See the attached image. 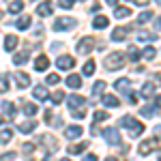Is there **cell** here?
Masks as SVG:
<instances>
[{"label": "cell", "mask_w": 161, "mask_h": 161, "mask_svg": "<svg viewBox=\"0 0 161 161\" xmlns=\"http://www.w3.org/2000/svg\"><path fill=\"white\" fill-rule=\"evenodd\" d=\"M60 161H69V159H60Z\"/></svg>", "instance_id": "obj_56"}, {"label": "cell", "mask_w": 161, "mask_h": 161, "mask_svg": "<svg viewBox=\"0 0 161 161\" xmlns=\"http://www.w3.org/2000/svg\"><path fill=\"white\" fill-rule=\"evenodd\" d=\"M13 77H15V84H17L19 88H28L30 86V75L24 73V71H15Z\"/></svg>", "instance_id": "obj_6"}, {"label": "cell", "mask_w": 161, "mask_h": 161, "mask_svg": "<svg viewBox=\"0 0 161 161\" xmlns=\"http://www.w3.org/2000/svg\"><path fill=\"white\" fill-rule=\"evenodd\" d=\"M105 86H108V84H105V82H103V80H99V82H97V84H95V86H92V97H99L101 92H103V90H105Z\"/></svg>", "instance_id": "obj_23"}, {"label": "cell", "mask_w": 161, "mask_h": 161, "mask_svg": "<svg viewBox=\"0 0 161 161\" xmlns=\"http://www.w3.org/2000/svg\"><path fill=\"white\" fill-rule=\"evenodd\" d=\"M155 131H157V137H161V125H157V127H155Z\"/></svg>", "instance_id": "obj_48"}, {"label": "cell", "mask_w": 161, "mask_h": 161, "mask_svg": "<svg viewBox=\"0 0 161 161\" xmlns=\"http://www.w3.org/2000/svg\"><path fill=\"white\" fill-rule=\"evenodd\" d=\"M155 54H157L155 47H146V50H144V58H146V60H153V58H155Z\"/></svg>", "instance_id": "obj_38"}, {"label": "cell", "mask_w": 161, "mask_h": 161, "mask_svg": "<svg viewBox=\"0 0 161 161\" xmlns=\"http://www.w3.org/2000/svg\"><path fill=\"white\" fill-rule=\"evenodd\" d=\"M103 105H108V108H118L120 101L116 99L114 95H105V97H103Z\"/></svg>", "instance_id": "obj_18"}, {"label": "cell", "mask_w": 161, "mask_h": 161, "mask_svg": "<svg viewBox=\"0 0 161 161\" xmlns=\"http://www.w3.org/2000/svg\"><path fill=\"white\" fill-rule=\"evenodd\" d=\"M71 116H73V118H84V116H86V110H84V108H80V110H73V114H71Z\"/></svg>", "instance_id": "obj_40"}, {"label": "cell", "mask_w": 161, "mask_h": 161, "mask_svg": "<svg viewBox=\"0 0 161 161\" xmlns=\"http://www.w3.org/2000/svg\"><path fill=\"white\" fill-rule=\"evenodd\" d=\"M2 123H4V116H0V125H2Z\"/></svg>", "instance_id": "obj_53"}, {"label": "cell", "mask_w": 161, "mask_h": 161, "mask_svg": "<svg viewBox=\"0 0 161 161\" xmlns=\"http://www.w3.org/2000/svg\"><path fill=\"white\" fill-rule=\"evenodd\" d=\"M58 4L62 9H69V7H73V0H58Z\"/></svg>", "instance_id": "obj_43"}, {"label": "cell", "mask_w": 161, "mask_h": 161, "mask_svg": "<svg viewBox=\"0 0 161 161\" xmlns=\"http://www.w3.org/2000/svg\"><path fill=\"white\" fill-rule=\"evenodd\" d=\"M9 90V80L7 75H0V92H7Z\"/></svg>", "instance_id": "obj_35"}, {"label": "cell", "mask_w": 161, "mask_h": 161, "mask_svg": "<svg viewBox=\"0 0 161 161\" xmlns=\"http://www.w3.org/2000/svg\"><path fill=\"white\" fill-rule=\"evenodd\" d=\"M47 67H50L47 56H37V60H35V69H37V71H47Z\"/></svg>", "instance_id": "obj_11"}, {"label": "cell", "mask_w": 161, "mask_h": 161, "mask_svg": "<svg viewBox=\"0 0 161 161\" xmlns=\"http://www.w3.org/2000/svg\"><path fill=\"white\" fill-rule=\"evenodd\" d=\"M64 97H67V95H64L62 90H56V92L52 95V103H56V105H58V103H62V101H64Z\"/></svg>", "instance_id": "obj_29"}, {"label": "cell", "mask_w": 161, "mask_h": 161, "mask_svg": "<svg viewBox=\"0 0 161 161\" xmlns=\"http://www.w3.org/2000/svg\"><path fill=\"white\" fill-rule=\"evenodd\" d=\"M84 161H99V159H97V155H86Z\"/></svg>", "instance_id": "obj_46"}, {"label": "cell", "mask_w": 161, "mask_h": 161, "mask_svg": "<svg viewBox=\"0 0 161 161\" xmlns=\"http://www.w3.org/2000/svg\"><path fill=\"white\" fill-rule=\"evenodd\" d=\"M159 161H161V159H159Z\"/></svg>", "instance_id": "obj_57"}, {"label": "cell", "mask_w": 161, "mask_h": 161, "mask_svg": "<svg viewBox=\"0 0 161 161\" xmlns=\"http://www.w3.org/2000/svg\"><path fill=\"white\" fill-rule=\"evenodd\" d=\"M155 105H157V108H161V95H157V99H155Z\"/></svg>", "instance_id": "obj_47"}, {"label": "cell", "mask_w": 161, "mask_h": 161, "mask_svg": "<svg viewBox=\"0 0 161 161\" xmlns=\"http://www.w3.org/2000/svg\"><path fill=\"white\" fill-rule=\"evenodd\" d=\"M157 28H159V30H161V17H159V19H157Z\"/></svg>", "instance_id": "obj_51"}, {"label": "cell", "mask_w": 161, "mask_h": 161, "mask_svg": "<svg viewBox=\"0 0 161 161\" xmlns=\"http://www.w3.org/2000/svg\"><path fill=\"white\" fill-rule=\"evenodd\" d=\"M120 125H123L125 129H129V133L136 137V136H140L142 131H144V125L140 123V120H136L133 116H125V118H120Z\"/></svg>", "instance_id": "obj_1"}, {"label": "cell", "mask_w": 161, "mask_h": 161, "mask_svg": "<svg viewBox=\"0 0 161 161\" xmlns=\"http://www.w3.org/2000/svg\"><path fill=\"white\" fill-rule=\"evenodd\" d=\"M114 86H116V90H129V86H131V82H129V80H127V77H120V80H116V84H114Z\"/></svg>", "instance_id": "obj_22"}, {"label": "cell", "mask_w": 161, "mask_h": 161, "mask_svg": "<svg viewBox=\"0 0 161 161\" xmlns=\"http://www.w3.org/2000/svg\"><path fill=\"white\" fill-rule=\"evenodd\" d=\"M155 112H157V105H146V108L142 110V114H144V116H155Z\"/></svg>", "instance_id": "obj_37"}, {"label": "cell", "mask_w": 161, "mask_h": 161, "mask_svg": "<svg viewBox=\"0 0 161 161\" xmlns=\"http://www.w3.org/2000/svg\"><path fill=\"white\" fill-rule=\"evenodd\" d=\"M24 112L28 116H35V114H37V105H35V103H24Z\"/></svg>", "instance_id": "obj_34"}, {"label": "cell", "mask_w": 161, "mask_h": 161, "mask_svg": "<svg viewBox=\"0 0 161 161\" xmlns=\"http://www.w3.org/2000/svg\"><path fill=\"white\" fill-rule=\"evenodd\" d=\"M13 159H15V153H7V155L0 157V161H13Z\"/></svg>", "instance_id": "obj_44"}, {"label": "cell", "mask_w": 161, "mask_h": 161, "mask_svg": "<svg viewBox=\"0 0 161 161\" xmlns=\"http://www.w3.org/2000/svg\"><path fill=\"white\" fill-rule=\"evenodd\" d=\"M129 58H131V60H137V58H140V50H137V47H131V50H129Z\"/></svg>", "instance_id": "obj_41"}, {"label": "cell", "mask_w": 161, "mask_h": 161, "mask_svg": "<svg viewBox=\"0 0 161 161\" xmlns=\"http://www.w3.org/2000/svg\"><path fill=\"white\" fill-rule=\"evenodd\" d=\"M157 4H161V0H157Z\"/></svg>", "instance_id": "obj_55"}, {"label": "cell", "mask_w": 161, "mask_h": 161, "mask_svg": "<svg viewBox=\"0 0 161 161\" xmlns=\"http://www.w3.org/2000/svg\"><path fill=\"white\" fill-rule=\"evenodd\" d=\"M82 131H84V129H82L80 125H71V127H67L64 136L69 137V140H73V137H80V136H82Z\"/></svg>", "instance_id": "obj_9"}, {"label": "cell", "mask_w": 161, "mask_h": 161, "mask_svg": "<svg viewBox=\"0 0 161 161\" xmlns=\"http://www.w3.org/2000/svg\"><path fill=\"white\" fill-rule=\"evenodd\" d=\"M28 26H30V17H28V15H24V17L17 19V28H19V30H26Z\"/></svg>", "instance_id": "obj_30"}, {"label": "cell", "mask_w": 161, "mask_h": 161, "mask_svg": "<svg viewBox=\"0 0 161 161\" xmlns=\"http://www.w3.org/2000/svg\"><path fill=\"white\" fill-rule=\"evenodd\" d=\"M153 92H155V84H153V82H148V84L142 86V97H150Z\"/></svg>", "instance_id": "obj_27"}, {"label": "cell", "mask_w": 161, "mask_h": 161, "mask_svg": "<svg viewBox=\"0 0 161 161\" xmlns=\"http://www.w3.org/2000/svg\"><path fill=\"white\" fill-rule=\"evenodd\" d=\"M11 137H13V131H11V129H2V131H0V144L11 142Z\"/></svg>", "instance_id": "obj_24"}, {"label": "cell", "mask_w": 161, "mask_h": 161, "mask_svg": "<svg viewBox=\"0 0 161 161\" xmlns=\"http://www.w3.org/2000/svg\"><path fill=\"white\" fill-rule=\"evenodd\" d=\"M105 2H108V4H116L118 0H105Z\"/></svg>", "instance_id": "obj_50"}, {"label": "cell", "mask_w": 161, "mask_h": 161, "mask_svg": "<svg viewBox=\"0 0 161 161\" xmlns=\"http://www.w3.org/2000/svg\"><path fill=\"white\" fill-rule=\"evenodd\" d=\"M137 39H140V41H153V39H155V35H150V32H140V35H137Z\"/></svg>", "instance_id": "obj_39"}, {"label": "cell", "mask_w": 161, "mask_h": 161, "mask_svg": "<svg viewBox=\"0 0 161 161\" xmlns=\"http://www.w3.org/2000/svg\"><path fill=\"white\" fill-rule=\"evenodd\" d=\"M92 47H95V41H92V37H84L80 43H77V54H88Z\"/></svg>", "instance_id": "obj_5"}, {"label": "cell", "mask_w": 161, "mask_h": 161, "mask_svg": "<svg viewBox=\"0 0 161 161\" xmlns=\"http://www.w3.org/2000/svg\"><path fill=\"white\" fill-rule=\"evenodd\" d=\"M32 97H35L37 101H45L47 97H50V95H47V88L41 86V84H39V86H35V90H32Z\"/></svg>", "instance_id": "obj_8"}, {"label": "cell", "mask_w": 161, "mask_h": 161, "mask_svg": "<svg viewBox=\"0 0 161 161\" xmlns=\"http://www.w3.org/2000/svg\"><path fill=\"white\" fill-rule=\"evenodd\" d=\"M108 24H110V19H108V17H103V15H99V17H95V19H92V28H105Z\"/></svg>", "instance_id": "obj_21"}, {"label": "cell", "mask_w": 161, "mask_h": 161, "mask_svg": "<svg viewBox=\"0 0 161 161\" xmlns=\"http://www.w3.org/2000/svg\"><path fill=\"white\" fill-rule=\"evenodd\" d=\"M24 9V2L22 0H13L11 4H9V13H19Z\"/></svg>", "instance_id": "obj_25"}, {"label": "cell", "mask_w": 161, "mask_h": 161, "mask_svg": "<svg viewBox=\"0 0 161 161\" xmlns=\"http://www.w3.org/2000/svg\"><path fill=\"white\" fill-rule=\"evenodd\" d=\"M35 127H37V120H24V123H19V131L22 133H30Z\"/></svg>", "instance_id": "obj_17"}, {"label": "cell", "mask_w": 161, "mask_h": 161, "mask_svg": "<svg viewBox=\"0 0 161 161\" xmlns=\"http://www.w3.org/2000/svg\"><path fill=\"white\" fill-rule=\"evenodd\" d=\"M127 35H129V28H123V26H118V28L112 32V41H123V39H127Z\"/></svg>", "instance_id": "obj_10"}, {"label": "cell", "mask_w": 161, "mask_h": 161, "mask_svg": "<svg viewBox=\"0 0 161 161\" xmlns=\"http://www.w3.org/2000/svg\"><path fill=\"white\" fill-rule=\"evenodd\" d=\"M67 84H69L71 88H75V90H77V88H82V77H80L77 73H71L69 77H67Z\"/></svg>", "instance_id": "obj_15"}, {"label": "cell", "mask_w": 161, "mask_h": 161, "mask_svg": "<svg viewBox=\"0 0 161 161\" xmlns=\"http://www.w3.org/2000/svg\"><path fill=\"white\" fill-rule=\"evenodd\" d=\"M155 146H157V140H146V142L140 144V153H142V155H148Z\"/></svg>", "instance_id": "obj_14"}, {"label": "cell", "mask_w": 161, "mask_h": 161, "mask_svg": "<svg viewBox=\"0 0 161 161\" xmlns=\"http://www.w3.org/2000/svg\"><path fill=\"white\" fill-rule=\"evenodd\" d=\"M114 15H116L118 19H123V17H129V15H131V9H129V7H116Z\"/></svg>", "instance_id": "obj_20"}, {"label": "cell", "mask_w": 161, "mask_h": 161, "mask_svg": "<svg viewBox=\"0 0 161 161\" xmlns=\"http://www.w3.org/2000/svg\"><path fill=\"white\" fill-rule=\"evenodd\" d=\"M105 161H118V159H116V157H108Z\"/></svg>", "instance_id": "obj_52"}, {"label": "cell", "mask_w": 161, "mask_h": 161, "mask_svg": "<svg viewBox=\"0 0 161 161\" xmlns=\"http://www.w3.org/2000/svg\"><path fill=\"white\" fill-rule=\"evenodd\" d=\"M45 82H47L50 86H54V84H58V82H60V75H58V73H50L47 77H45Z\"/></svg>", "instance_id": "obj_33"}, {"label": "cell", "mask_w": 161, "mask_h": 161, "mask_svg": "<svg viewBox=\"0 0 161 161\" xmlns=\"http://www.w3.org/2000/svg\"><path fill=\"white\" fill-rule=\"evenodd\" d=\"M150 17H153V13H150V11H144V13H140L137 22H140V24H146V22H148Z\"/></svg>", "instance_id": "obj_36"}, {"label": "cell", "mask_w": 161, "mask_h": 161, "mask_svg": "<svg viewBox=\"0 0 161 161\" xmlns=\"http://www.w3.org/2000/svg\"><path fill=\"white\" fill-rule=\"evenodd\" d=\"M26 60H28V52H17V54L13 56V64H17V67L24 64Z\"/></svg>", "instance_id": "obj_19"}, {"label": "cell", "mask_w": 161, "mask_h": 161, "mask_svg": "<svg viewBox=\"0 0 161 161\" xmlns=\"http://www.w3.org/2000/svg\"><path fill=\"white\" fill-rule=\"evenodd\" d=\"M84 148H86V144H84V142H82V144H71V146H69V153H71V155H80V153H84Z\"/></svg>", "instance_id": "obj_26"}, {"label": "cell", "mask_w": 161, "mask_h": 161, "mask_svg": "<svg viewBox=\"0 0 161 161\" xmlns=\"http://www.w3.org/2000/svg\"><path fill=\"white\" fill-rule=\"evenodd\" d=\"M54 28L56 30H71V28H75V19L73 17H58L54 22Z\"/></svg>", "instance_id": "obj_3"}, {"label": "cell", "mask_w": 161, "mask_h": 161, "mask_svg": "<svg viewBox=\"0 0 161 161\" xmlns=\"http://www.w3.org/2000/svg\"><path fill=\"white\" fill-rule=\"evenodd\" d=\"M125 62V54L123 52H112L110 56H108V60H105V67L110 69V71H116V69H120Z\"/></svg>", "instance_id": "obj_2"}, {"label": "cell", "mask_w": 161, "mask_h": 161, "mask_svg": "<svg viewBox=\"0 0 161 161\" xmlns=\"http://www.w3.org/2000/svg\"><path fill=\"white\" fill-rule=\"evenodd\" d=\"M73 64H75L73 56H58V60H56V67H58V69H62V71L71 69Z\"/></svg>", "instance_id": "obj_7"}, {"label": "cell", "mask_w": 161, "mask_h": 161, "mask_svg": "<svg viewBox=\"0 0 161 161\" xmlns=\"http://www.w3.org/2000/svg\"><path fill=\"white\" fill-rule=\"evenodd\" d=\"M22 148H24V155H32V150H35V144H24Z\"/></svg>", "instance_id": "obj_42"}, {"label": "cell", "mask_w": 161, "mask_h": 161, "mask_svg": "<svg viewBox=\"0 0 161 161\" xmlns=\"http://www.w3.org/2000/svg\"><path fill=\"white\" fill-rule=\"evenodd\" d=\"M103 137H105V142L112 144V146H120V133L116 129H105L103 131Z\"/></svg>", "instance_id": "obj_4"}, {"label": "cell", "mask_w": 161, "mask_h": 161, "mask_svg": "<svg viewBox=\"0 0 161 161\" xmlns=\"http://www.w3.org/2000/svg\"><path fill=\"white\" fill-rule=\"evenodd\" d=\"M108 116H110V114H105L103 110H97L95 114H92V123H101V120H105Z\"/></svg>", "instance_id": "obj_28"}, {"label": "cell", "mask_w": 161, "mask_h": 161, "mask_svg": "<svg viewBox=\"0 0 161 161\" xmlns=\"http://www.w3.org/2000/svg\"><path fill=\"white\" fill-rule=\"evenodd\" d=\"M37 13H39V17H47V15L52 13V2H43V4H39Z\"/></svg>", "instance_id": "obj_16"}, {"label": "cell", "mask_w": 161, "mask_h": 161, "mask_svg": "<svg viewBox=\"0 0 161 161\" xmlns=\"http://www.w3.org/2000/svg\"><path fill=\"white\" fill-rule=\"evenodd\" d=\"M2 110H4L7 116H15V108H13V103H9V101H4V103H2Z\"/></svg>", "instance_id": "obj_32"}, {"label": "cell", "mask_w": 161, "mask_h": 161, "mask_svg": "<svg viewBox=\"0 0 161 161\" xmlns=\"http://www.w3.org/2000/svg\"><path fill=\"white\" fill-rule=\"evenodd\" d=\"M67 103H69V108H71V110L82 108V105H84V97H80V95H71V97L67 99Z\"/></svg>", "instance_id": "obj_12"}, {"label": "cell", "mask_w": 161, "mask_h": 161, "mask_svg": "<svg viewBox=\"0 0 161 161\" xmlns=\"http://www.w3.org/2000/svg\"><path fill=\"white\" fill-rule=\"evenodd\" d=\"M136 4H148V0H133Z\"/></svg>", "instance_id": "obj_49"}, {"label": "cell", "mask_w": 161, "mask_h": 161, "mask_svg": "<svg viewBox=\"0 0 161 161\" xmlns=\"http://www.w3.org/2000/svg\"><path fill=\"white\" fill-rule=\"evenodd\" d=\"M95 71H97V64H95V62L90 60V62H86V64H84V75H92L95 73Z\"/></svg>", "instance_id": "obj_31"}, {"label": "cell", "mask_w": 161, "mask_h": 161, "mask_svg": "<svg viewBox=\"0 0 161 161\" xmlns=\"http://www.w3.org/2000/svg\"><path fill=\"white\" fill-rule=\"evenodd\" d=\"M0 19H2V11H0Z\"/></svg>", "instance_id": "obj_54"}, {"label": "cell", "mask_w": 161, "mask_h": 161, "mask_svg": "<svg viewBox=\"0 0 161 161\" xmlns=\"http://www.w3.org/2000/svg\"><path fill=\"white\" fill-rule=\"evenodd\" d=\"M15 47H17V37H15V35H7V37H4V50L13 52Z\"/></svg>", "instance_id": "obj_13"}, {"label": "cell", "mask_w": 161, "mask_h": 161, "mask_svg": "<svg viewBox=\"0 0 161 161\" xmlns=\"http://www.w3.org/2000/svg\"><path fill=\"white\" fill-rule=\"evenodd\" d=\"M129 103H131V105H136V103H137V95H136V92H129Z\"/></svg>", "instance_id": "obj_45"}]
</instances>
